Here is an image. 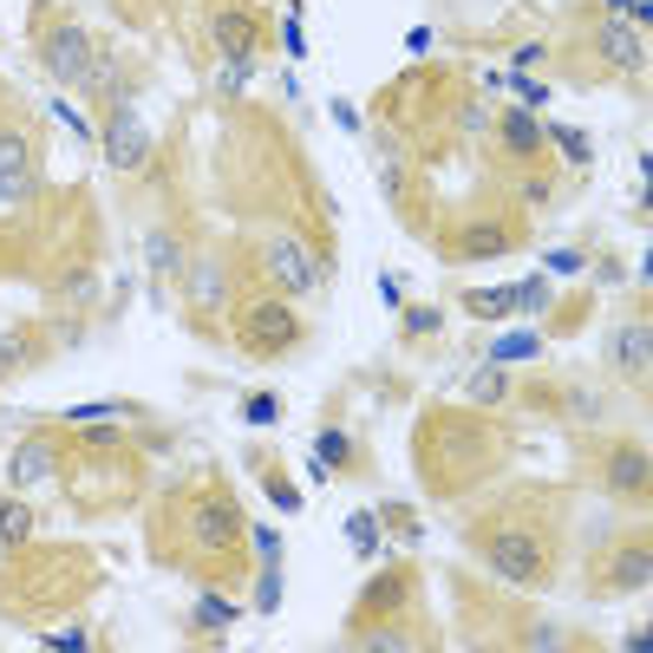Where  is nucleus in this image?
<instances>
[{"label":"nucleus","mask_w":653,"mask_h":653,"mask_svg":"<svg viewBox=\"0 0 653 653\" xmlns=\"http://www.w3.org/2000/svg\"><path fill=\"white\" fill-rule=\"evenodd\" d=\"M477 549H484V568L510 588H542L555 575V542L536 522H497V529H484Z\"/></svg>","instance_id":"nucleus-1"},{"label":"nucleus","mask_w":653,"mask_h":653,"mask_svg":"<svg viewBox=\"0 0 653 653\" xmlns=\"http://www.w3.org/2000/svg\"><path fill=\"white\" fill-rule=\"evenodd\" d=\"M301 334H307V320L294 314L288 294H249V301H236V347H243L249 360H281V353H294Z\"/></svg>","instance_id":"nucleus-2"},{"label":"nucleus","mask_w":653,"mask_h":653,"mask_svg":"<svg viewBox=\"0 0 653 653\" xmlns=\"http://www.w3.org/2000/svg\"><path fill=\"white\" fill-rule=\"evenodd\" d=\"M256 256H261V268H268V281H274L288 301L320 288V261H314V249H307L294 229H261V236H256Z\"/></svg>","instance_id":"nucleus-3"},{"label":"nucleus","mask_w":653,"mask_h":653,"mask_svg":"<svg viewBox=\"0 0 653 653\" xmlns=\"http://www.w3.org/2000/svg\"><path fill=\"white\" fill-rule=\"evenodd\" d=\"M92 59H99V46H92V33H86L79 20H53V26L40 33V66H46L53 86H86Z\"/></svg>","instance_id":"nucleus-4"},{"label":"nucleus","mask_w":653,"mask_h":653,"mask_svg":"<svg viewBox=\"0 0 653 653\" xmlns=\"http://www.w3.org/2000/svg\"><path fill=\"white\" fill-rule=\"evenodd\" d=\"M40 196V164H33V137L20 125H0V210H26Z\"/></svg>","instance_id":"nucleus-5"},{"label":"nucleus","mask_w":653,"mask_h":653,"mask_svg":"<svg viewBox=\"0 0 653 653\" xmlns=\"http://www.w3.org/2000/svg\"><path fill=\"white\" fill-rule=\"evenodd\" d=\"M150 157H157V137L137 119V105H112V119H105V164L119 177H137Z\"/></svg>","instance_id":"nucleus-6"},{"label":"nucleus","mask_w":653,"mask_h":653,"mask_svg":"<svg viewBox=\"0 0 653 653\" xmlns=\"http://www.w3.org/2000/svg\"><path fill=\"white\" fill-rule=\"evenodd\" d=\"M210 46H216L229 66H249L261 53V20L249 7H210Z\"/></svg>","instance_id":"nucleus-7"},{"label":"nucleus","mask_w":653,"mask_h":653,"mask_svg":"<svg viewBox=\"0 0 653 653\" xmlns=\"http://www.w3.org/2000/svg\"><path fill=\"white\" fill-rule=\"evenodd\" d=\"M236 504L223 497V491H196L190 497V542L196 549H210V555H223L229 542H236Z\"/></svg>","instance_id":"nucleus-8"},{"label":"nucleus","mask_w":653,"mask_h":653,"mask_svg":"<svg viewBox=\"0 0 653 653\" xmlns=\"http://www.w3.org/2000/svg\"><path fill=\"white\" fill-rule=\"evenodd\" d=\"M59 444H53V431H33V438H20L13 444V458H7V484L13 491H40V484H53L59 477Z\"/></svg>","instance_id":"nucleus-9"},{"label":"nucleus","mask_w":653,"mask_h":653,"mask_svg":"<svg viewBox=\"0 0 653 653\" xmlns=\"http://www.w3.org/2000/svg\"><path fill=\"white\" fill-rule=\"evenodd\" d=\"M595 53H601V66L608 72H648V33H641V20H608L601 33H595Z\"/></svg>","instance_id":"nucleus-10"},{"label":"nucleus","mask_w":653,"mask_h":653,"mask_svg":"<svg viewBox=\"0 0 653 653\" xmlns=\"http://www.w3.org/2000/svg\"><path fill=\"white\" fill-rule=\"evenodd\" d=\"M412 588H418V575L412 568H386L367 595H360V608H353V621H380V615H398L405 601H412Z\"/></svg>","instance_id":"nucleus-11"},{"label":"nucleus","mask_w":653,"mask_h":653,"mask_svg":"<svg viewBox=\"0 0 653 653\" xmlns=\"http://www.w3.org/2000/svg\"><path fill=\"white\" fill-rule=\"evenodd\" d=\"M608 491L615 497H648V444H615L608 451Z\"/></svg>","instance_id":"nucleus-12"},{"label":"nucleus","mask_w":653,"mask_h":653,"mask_svg":"<svg viewBox=\"0 0 653 653\" xmlns=\"http://www.w3.org/2000/svg\"><path fill=\"white\" fill-rule=\"evenodd\" d=\"M517 307H522L517 281H504V288H464V314L471 320H510Z\"/></svg>","instance_id":"nucleus-13"},{"label":"nucleus","mask_w":653,"mask_h":653,"mask_svg":"<svg viewBox=\"0 0 653 653\" xmlns=\"http://www.w3.org/2000/svg\"><path fill=\"white\" fill-rule=\"evenodd\" d=\"M648 575H653V555H648V542L634 536L628 549H615V562H608V588L621 595V588H648Z\"/></svg>","instance_id":"nucleus-14"},{"label":"nucleus","mask_w":653,"mask_h":653,"mask_svg":"<svg viewBox=\"0 0 653 653\" xmlns=\"http://www.w3.org/2000/svg\"><path fill=\"white\" fill-rule=\"evenodd\" d=\"M33 360H40V340L26 327H0V386L20 380V373H33Z\"/></svg>","instance_id":"nucleus-15"},{"label":"nucleus","mask_w":653,"mask_h":653,"mask_svg":"<svg viewBox=\"0 0 653 653\" xmlns=\"http://www.w3.org/2000/svg\"><path fill=\"white\" fill-rule=\"evenodd\" d=\"M517 249V236L504 229V223H471L464 236H458V256L464 261H484V256H510Z\"/></svg>","instance_id":"nucleus-16"},{"label":"nucleus","mask_w":653,"mask_h":653,"mask_svg":"<svg viewBox=\"0 0 653 653\" xmlns=\"http://www.w3.org/2000/svg\"><path fill=\"white\" fill-rule=\"evenodd\" d=\"M615 367L641 386L648 380V320H628L621 334H615Z\"/></svg>","instance_id":"nucleus-17"},{"label":"nucleus","mask_w":653,"mask_h":653,"mask_svg":"<svg viewBox=\"0 0 653 653\" xmlns=\"http://www.w3.org/2000/svg\"><path fill=\"white\" fill-rule=\"evenodd\" d=\"M497 131H504V150H510V157H536V150H542V125H536L529 105H510Z\"/></svg>","instance_id":"nucleus-18"},{"label":"nucleus","mask_w":653,"mask_h":653,"mask_svg":"<svg viewBox=\"0 0 653 653\" xmlns=\"http://www.w3.org/2000/svg\"><path fill=\"white\" fill-rule=\"evenodd\" d=\"M183 288H190V301H196V307H210V301H223V294H229V281H223V268H216V261H183Z\"/></svg>","instance_id":"nucleus-19"},{"label":"nucleus","mask_w":653,"mask_h":653,"mask_svg":"<svg viewBox=\"0 0 653 653\" xmlns=\"http://www.w3.org/2000/svg\"><path fill=\"white\" fill-rule=\"evenodd\" d=\"M464 398H471V405H504V398H510V367H497V360L477 367V373L464 380Z\"/></svg>","instance_id":"nucleus-20"},{"label":"nucleus","mask_w":653,"mask_h":653,"mask_svg":"<svg viewBox=\"0 0 653 653\" xmlns=\"http://www.w3.org/2000/svg\"><path fill=\"white\" fill-rule=\"evenodd\" d=\"M0 542H7V549H26V542H33V510H26L20 497H0Z\"/></svg>","instance_id":"nucleus-21"},{"label":"nucleus","mask_w":653,"mask_h":653,"mask_svg":"<svg viewBox=\"0 0 653 653\" xmlns=\"http://www.w3.org/2000/svg\"><path fill=\"white\" fill-rule=\"evenodd\" d=\"M144 256H150V274H183V243H177V236H170V229H157V236H150V243H144Z\"/></svg>","instance_id":"nucleus-22"},{"label":"nucleus","mask_w":653,"mask_h":653,"mask_svg":"<svg viewBox=\"0 0 653 653\" xmlns=\"http://www.w3.org/2000/svg\"><path fill=\"white\" fill-rule=\"evenodd\" d=\"M347 451H353V444H347V431H334V425H327V431L314 438V484H320V477H334L327 464H347Z\"/></svg>","instance_id":"nucleus-23"},{"label":"nucleus","mask_w":653,"mask_h":653,"mask_svg":"<svg viewBox=\"0 0 653 653\" xmlns=\"http://www.w3.org/2000/svg\"><path fill=\"white\" fill-rule=\"evenodd\" d=\"M542 144H555V150H568V164H575V170L588 164V137H582L575 125H542Z\"/></svg>","instance_id":"nucleus-24"},{"label":"nucleus","mask_w":653,"mask_h":653,"mask_svg":"<svg viewBox=\"0 0 653 653\" xmlns=\"http://www.w3.org/2000/svg\"><path fill=\"white\" fill-rule=\"evenodd\" d=\"M347 542H353L360 555H373V549H380V510H353V517H347Z\"/></svg>","instance_id":"nucleus-25"},{"label":"nucleus","mask_w":653,"mask_h":653,"mask_svg":"<svg viewBox=\"0 0 653 653\" xmlns=\"http://www.w3.org/2000/svg\"><path fill=\"white\" fill-rule=\"evenodd\" d=\"M536 353H542V340H536V334H504L491 360H497V367H510V360H536Z\"/></svg>","instance_id":"nucleus-26"},{"label":"nucleus","mask_w":653,"mask_h":653,"mask_svg":"<svg viewBox=\"0 0 653 653\" xmlns=\"http://www.w3.org/2000/svg\"><path fill=\"white\" fill-rule=\"evenodd\" d=\"M243 418H249L256 431H268V425H281V398H274V392H249V405H243Z\"/></svg>","instance_id":"nucleus-27"},{"label":"nucleus","mask_w":653,"mask_h":653,"mask_svg":"<svg viewBox=\"0 0 653 653\" xmlns=\"http://www.w3.org/2000/svg\"><path fill=\"white\" fill-rule=\"evenodd\" d=\"M236 615H243V608H236V601H223V595H203V601H196V621H203V628H229Z\"/></svg>","instance_id":"nucleus-28"},{"label":"nucleus","mask_w":653,"mask_h":653,"mask_svg":"<svg viewBox=\"0 0 653 653\" xmlns=\"http://www.w3.org/2000/svg\"><path fill=\"white\" fill-rule=\"evenodd\" d=\"M281 608V575H274V562L261 568V582H256V615H274Z\"/></svg>","instance_id":"nucleus-29"},{"label":"nucleus","mask_w":653,"mask_h":653,"mask_svg":"<svg viewBox=\"0 0 653 653\" xmlns=\"http://www.w3.org/2000/svg\"><path fill=\"white\" fill-rule=\"evenodd\" d=\"M438 327H444L438 307H405V334H412V340H418V334H438Z\"/></svg>","instance_id":"nucleus-30"},{"label":"nucleus","mask_w":653,"mask_h":653,"mask_svg":"<svg viewBox=\"0 0 653 653\" xmlns=\"http://www.w3.org/2000/svg\"><path fill=\"white\" fill-rule=\"evenodd\" d=\"M99 418H125L119 405H72L66 412V425H99Z\"/></svg>","instance_id":"nucleus-31"},{"label":"nucleus","mask_w":653,"mask_h":653,"mask_svg":"<svg viewBox=\"0 0 653 653\" xmlns=\"http://www.w3.org/2000/svg\"><path fill=\"white\" fill-rule=\"evenodd\" d=\"M582 268H588L582 249H555V256H549V274H582Z\"/></svg>","instance_id":"nucleus-32"},{"label":"nucleus","mask_w":653,"mask_h":653,"mask_svg":"<svg viewBox=\"0 0 653 653\" xmlns=\"http://www.w3.org/2000/svg\"><path fill=\"white\" fill-rule=\"evenodd\" d=\"M608 20H648V0H601Z\"/></svg>","instance_id":"nucleus-33"},{"label":"nucleus","mask_w":653,"mask_h":653,"mask_svg":"<svg viewBox=\"0 0 653 653\" xmlns=\"http://www.w3.org/2000/svg\"><path fill=\"white\" fill-rule=\"evenodd\" d=\"M517 99H522V105H542V99H549V86H542V79H522V72H517Z\"/></svg>","instance_id":"nucleus-34"},{"label":"nucleus","mask_w":653,"mask_h":653,"mask_svg":"<svg viewBox=\"0 0 653 653\" xmlns=\"http://www.w3.org/2000/svg\"><path fill=\"white\" fill-rule=\"evenodd\" d=\"M268 497H274V504H281V510H301V491H288V484H281V477H268Z\"/></svg>","instance_id":"nucleus-35"},{"label":"nucleus","mask_w":653,"mask_h":653,"mask_svg":"<svg viewBox=\"0 0 653 653\" xmlns=\"http://www.w3.org/2000/svg\"><path fill=\"white\" fill-rule=\"evenodd\" d=\"M256 549H261V562H274V555H281V536H274V529H261V522H256Z\"/></svg>","instance_id":"nucleus-36"},{"label":"nucleus","mask_w":653,"mask_h":653,"mask_svg":"<svg viewBox=\"0 0 653 653\" xmlns=\"http://www.w3.org/2000/svg\"><path fill=\"white\" fill-rule=\"evenodd\" d=\"M536 59H542V46H536V40H529V46H517V53H510V66H517V72H529Z\"/></svg>","instance_id":"nucleus-37"},{"label":"nucleus","mask_w":653,"mask_h":653,"mask_svg":"<svg viewBox=\"0 0 653 653\" xmlns=\"http://www.w3.org/2000/svg\"><path fill=\"white\" fill-rule=\"evenodd\" d=\"M458 119H464V131H484V125H491V112H484V105H464Z\"/></svg>","instance_id":"nucleus-38"}]
</instances>
